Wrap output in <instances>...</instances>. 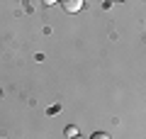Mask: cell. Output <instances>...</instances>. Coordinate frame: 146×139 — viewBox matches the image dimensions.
<instances>
[{
	"label": "cell",
	"mask_w": 146,
	"mask_h": 139,
	"mask_svg": "<svg viewBox=\"0 0 146 139\" xmlns=\"http://www.w3.org/2000/svg\"><path fill=\"white\" fill-rule=\"evenodd\" d=\"M73 139H83V137H73Z\"/></svg>",
	"instance_id": "4"
},
{
	"label": "cell",
	"mask_w": 146,
	"mask_h": 139,
	"mask_svg": "<svg viewBox=\"0 0 146 139\" xmlns=\"http://www.w3.org/2000/svg\"><path fill=\"white\" fill-rule=\"evenodd\" d=\"M80 7H83L80 0H63V10H68V12H78Z\"/></svg>",
	"instance_id": "1"
},
{
	"label": "cell",
	"mask_w": 146,
	"mask_h": 139,
	"mask_svg": "<svg viewBox=\"0 0 146 139\" xmlns=\"http://www.w3.org/2000/svg\"><path fill=\"white\" fill-rule=\"evenodd\" d=\"M66 134H68V139L78 137V127H76V124H71V127H66Z\"/></svg>",
	"instance_id": "2"
},
{
	"label": "cell",
	"mask_w": 146,
	"mask_h": 139,
	"mask_svg": "<svg viewBox=\"0 0 146 139\" xmlns=\"http://www.w3.org/2000/svg\"><path fill=\"white\" fill-rule=\"evenodd\" d=\"M90 139H110V137H107V134H105V132H95V134H93V137H90Z\"/></svg>",
	"instance_id": "3"
}]
</instances>
